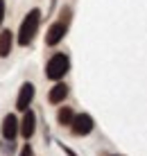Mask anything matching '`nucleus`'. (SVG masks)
Wrapping results in <instances>:
<instances>
[{"instance_id": "1", "label": "nucleus", "mask_w": 147, "mask_h": 156, "mask_svg": "<svg viewBox=\"0 0 147 156\" xmlns=\"http://www.w3.org/2000/svg\"><path fill=\"white\" fill-rule=\"evenodd\" d=\"M39 23H41V9H30L25 16V20L20 23V30H18V43L20 45H30L36 36V30H39Z\"/></svg>"}, {"instance_id": "2", "label": "nucleus", "mask_w": 147, "mask_h": 156, "mask_svg": "<svg viewBox=\"0 0 147 156\" xmlns=\"http://www.w3.org/2000/svg\"><path fill=\"white\" fill-rule=\"evenodd\" d=\"M68 68H70V59H68V55H63V52H57V55H54L50 61H48V66H45V77L52 79V82H59L61 77H66Z\"/></svg>"}, {"instance_id": "3", "label": "nucleus", "mask_w": 147, "mask_h": 156, "mask_svg": "<svg viewBox=\"0 0 147 156\" xmlns=\"http://www.w3.org/2000/svg\"><path fill=\"white\" fill-rule=\"evenodd\" d=\"M95 127V120L88 113H75L73 122H70V129H73L75 136H88Z\"/></svg>"}, {"instance_id": "4", "label": "nucleus", "mask_w": 147, "mask_h": 156, "mask_svg": "<svg viewBox=\"0 0 147 156\" xmlns=\"http://www.w3.org/2000/svg\"><path fill=\"white\" fill-rule=\"evenodd\" d=\"M34 93H36L34 84L25 82L23 86H20V90H18V98H16V109L18 111H27L30 104H32V100H34Z\"/></svg>"}, {"instance_id": "5", "label": "nucleus", "mask_w": 147, "mask_h": 156, "mask_svg": "<svg viewBox=\"0 0 147 156\" xmlns=\"http://www.w3.org/2000/svg\"><path fill=\"white\" fill-rule=\"evenodd\" d=\"M66 32H68V20H57V23H52L50 30H48V34H45V45H57V43L66 36Z\"/></svg>"}, {"instance_id": "6", "label": "nucleus", "mask_w": 147, "mask_h": 156, "mask_svg": "<svg viewBox=\"0 0 147 156\" xmlns=\"http://www.w3.org/2000/svg\"><path fill=\"white\" fill-rule=\"evenodd\" d=\"M23 122L18 125V129H20V133H23V138L25 140H30L32 136H34V131H36V115H34V111L32 109H27V111H23Z\"/></svg>"}, {"instance_id": "7", "label": "nucleus", "mask_w": 147, "mask_h": 156, "mask_svg": "<svg viewBox=\"0 0 147 156\" xmlns=\"http://www.w3.org/2000/svg\"><path fill=\"white\" fill-rule=\"evenodd\" d=\"M16 133H18V120H16L14 113H7L5 120H2V138L7 143H14Z\"/></svg>"}, {"instance_id": "8", "label": "nucleus", "mask_w": 147, "mask_h": 156, "mask_svg": "<svg viewBox=\"0 0 147 156\" xmlns=\"http://www.w3.org/2000/svg\"><path fill=\"white\" fill-rule=\"evenodd\" d=\"M66 98H68V86L61 84V82L54 84L50 88V93H48V102H50V104H61Z\"/></svg>"}, {"instance_id": "9", "label": "nucleus", "mask_w": 147, "mask_h": 156, "mask_svg": "<svg viewBox=\"0 0 147 156\" xmlns=\"http://www.w3.org/2000/svg\"><path fill=\"white\" fill-rule=\"evenodd\" d=\"M12 45H14V34H12V30H2V32H0V57H9Z\"/></svg>"}, {"instance_id": "10", "label": "nucleus", "mask_w": 147, "mask_h": 156, "mask_svg": "<svg viewBox=\"0 0 147 156\" xmlns=\"http://www.w3.org/2000/svg\"><path fill=\"white\" fill-rule=\"evenodd\" d=\"M73 118H75V111L70 109V106H61V109H59V113H57V122L66 127V125L73 122Z\"/></svg>"}, {"instance_id": "11", "label": "nucleus", "mask_w": 147, "mask_h": 156, "mask_svg": "<svg viewBox=\"0 0 147 156\" xmlns=\"http://www.w3.org/2000/svg\"><path fill=\"white\" fill-rule=\"evenodd\" d=\"M18 156H34V149H32L30 145H25V147L20 149V154H18Z\"/></svg>"}, {"instance_id": "12", "label": "nucleus", "mask_w": 147, "mask_h": 156, "mask_svg": "<svg viewBox=\"0 0 147 156\" xmlns=\"http://www.w3.org/2000/svg\"><path fill=\"white\" fill-rule=\"evenodd\" d=\"M5 20V0H0V25Z\"/></svg>"}, {"instance_id": "13", "label": "nucleus", "mask_w": 147, "mask_h": 156, "mask_svg": "<svg viewBox=\"0 0 147 156\" xmlns=\"http://www.w3.org/2000/svg\"><path fill=\"white\" fill-rule=\"evenodd\" d=\"M61 149H63V152H66L68 156H77V154H75V152H73V149H68V147H66V145H61Z\"/></svg>"}, {"instance_id": "14", "label": "nucleus", "mask_w": 147, "mask_h": 156, "mask_svg": "<svg viewBox=\"0 0 147 156\" xmlns=\"http://www.w3.org/2000/svg\"><path fill=\"white\" fill-rule=\"evenodd\" d=\"M116 156H118V154H116Z\"/></svg>"}]
</instances>
